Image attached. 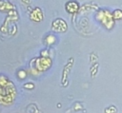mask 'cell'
I'll return each mask as SVG.
<instances>
[{"mask_svg": "<svg viewBox=\"0 0 122 113\" xmlns=\"http://www.w3.org/2000/svg\"><path fill=\"white\" fill-rule=\"evenodd\" d=\"M96 19L102 23L108 29H111L114 26V19L112 17V13L108 10H99L96 14Z\"/></svg>", "mask_w": 122, "mask_h": 113, "instance_id": "6da1fadb", "label": "cell"}, {"mask_svg": "<svg viewBox=\"0 0 122 113\" xmlns=\"http://www.w3.org/2000/svg\"><path fill=\"white\" fill-rule=\"evenodd\" d=\"M52 29L58 32H63L67 30V24L63 19H56L52 23Z\"/></svg>", "mask_w": 122, "mask_h": 113, "instance_id": "7a4b0ae2", "label": "cell"}, {"mask_svg": "<svg viewBox=\"0 0 122 113\" xmlns=\"http://www.w3.org/2000/svg\"><path fill=\"white\" fill-rule=\"evenodd\" d=\"M78 9H79V5L76 1L71 0L66 3V9L70 13H75L78 10Z\"/></svg>", "mask_w": 122, "mask_h": 113, "instance_id": "3957f363", "label": "cell"}, {"mask_svg": "<svg viewBox=\"0 0 122 113\" xmlns=\"http://www.w3.org/2000/svg\"><path fill=\"white\" fill-rule=\"evenodd\" d=\"M30 18H31L33 21H41L42 18H43L41 9H40L39 8L34 9L32 10V12L30 13Z\"/></svg>", "mask_w": 122, "mask_h": 113, "instance_id": "277c9868", "label": "cell"}, {"mask_svg": "<svg viewBox=\"0 0 122 113\" xmlns=\"http://www.w3.org/2000/svg\"><path fill=\"white\" fill-rule=\"evenodd\" d=\"M13 9V6H11L10 3H9L7 0H0V10H6Z\"/></svg>", "mask_w": 122, "mask_h": 113, "instance_id": "5b68a950", "label": "cell"}, {"mask_svg": "<svg viewBox=\"0 0 122 113\" xmlns=\"http://www.w3.org/2000/svg\"><path fill=\"white\" fill-rule=\"evenodd\" d=\"M112 17L114 20H121L122 19V10L121 9H114L112 12Z\"/></svg>", "mask_w": 122, "mask_h": 113, "instance_id": "8992f818", "label": "cell"}, {"mask_svg": "<svg viewBox=\"0 0 122 113\" xmlns=\"http://www.w3.org/2000/svg\"><path fill=\"white\" fill-rule=\"evenodd\" d=\"M116 107L115 106H113V105H112V106H110L109 108H106V110H105V112L106 113H116Z\"/></svg>", "mask_w": 122, "mask_h": 113, "instance_id": "52a82bcc", "label": "cell"}, {"mask_svg": "<svg viewBox=\"0 0 122 113\" xmlns=\"http://www.w3.org/2000/svg\"><path fill=\"white\" fill-rule=\"evenodd\" d=\"M46 42H47L48 44H52V43L54 42V37H53L52 35L48 36V37L46 38Z\"/></svg>", "mask_w": 122, "mask_h": 113, "instance_id": "ba28073f", "label": "cell"}, {"mask_svg": "<svg viewBox=\"0 0 122 113\" xmlns=\"http://www.w3.org/2000/svg\"><path fill=\"white\" fill-rule=\"evenodd\" d=\"M24 3H26V4H29L30 2V0H22Z\"/></svg>", "mask_w": 122, "mask_h": 113, "instance_id": "9c48e42d", "label": "cell"}]
</instances>
